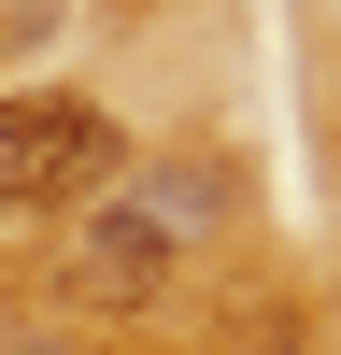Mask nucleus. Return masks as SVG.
Returning <instances> with one entry per match:
<instances>
[{
	"instance_id": "nucleus-3",
	"label": "nucleus",
	"mask_w": 341,
	"mask_h": 355,
	"mask_svg": "<svg viewBox=\"0 0 341 355\" xmlns=\"http://www.w3.org/2000/svg\"><path fill=\"white\" fill-rule=\"evenodd\" d=\"M114 199H128V214H157L170 242H199V227L242 214V171H227V157H128V171H114Z\"/></svg>"
},
{
	"instance_id": "nucleus-1",
	"label": "nucleus",
	"mask_w": 341,
	"mask_h": 355,
	"mask_svg": "<svg viewBox=\"0 0 341 355\" xmlns=\"http://www.w3.org/2000/svg\"><path fill=\"white\" fill-rule=\"evenodd\" d=\"M114 171H128V142H114L100 100H71V85L0 100V214H71V199H100Z\"/></svg>"
},
{
	"instance_id": "nucleus-2",
	"label": "nucleus",
	"mask_w": 341,
	"mask_h": 355,
	"mask_svg": "<svg viewBox=\"0 0 341 355\" xmlns=\"http://www.w3.org/2000/svg\"><path fill=\"white\" fill-rule=\"evenodd\" d=\"M170 256H185V242L100 185V199H85V227H71V256H57V284L100 299V313H142V299H170Z\"/></svg>"
}]
</instances>
